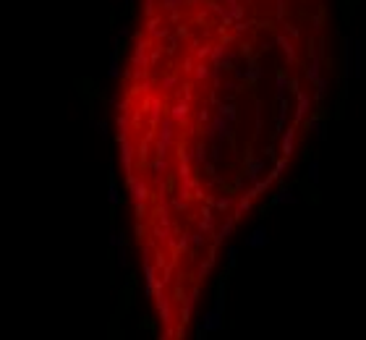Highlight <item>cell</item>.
Instances as JSON below:
<instances>
[{"mask_svg": "<svg viewBox=\"0 0 366 340\" xmlns=\"http://www.w3.org/2000/svg\"><path fill=\"white\" fill-rule=\"evenodd\" d=\"M288 84H291V81H288V76H285V73H278V76H274V97H278V100L285 97Z\"/></svg>", "mask_w": 366, "mask_h": 340, "instance_id": "obj_7", "label": "cell"}, {"mask_svg": "<svg viewBox=\"0 0 366 340\" xmlns=\"http://www.w3.org/2000/svg\"><path fill=\"white\" fill-rule=\"evenodd\" d=\"M311 131H314V136L319 139V142H325V139H327V123L319 120V118H314V120H311Z\"/></svg>", "mask_w": 366, "mask_h": 340, "instance_id": "obj_8", "label": "cell"}, {"mask_svg": "<svg viewBox=\"0 0 366 340\" xmlns=\"http://www.w3.org/2000/svg\"><path fill=\"white\" fill-rule=\"evenodd\" d=\"M113 79H118L120 76V60H118V50H113V58H110V71H108Z\"/></svg>", "mask_w": 366, "mask_h": 340, "instance_id": "obj_10", "label": "cell"}, {"mask_svg": "<svg viewBox=\"0 0 366 340\" xmlns=\"http://www.w3.org/2000/svg\"><path fill=\"white\" fill-rule=\"evenodd\" d=\"M110 202H113V204H118V202H120V194H118L115 181H110Z\"/></svg>", "mask_w": 366, "mask_h": 340, "instance_id": "obj_13", "label": "cell"}, {"mask_svg": "<svg viewBox=\"0 0 366 340\" xmlns=\"http://www.w3.org/2000/svg\"><path fill=\"white\" fill-rule=\"evenodd\" d=\"M306 176H309V181L316 186V183H319V160H311V162H309V167H306Z\"/></svg>", "mask_w": 366, "mask_h": 340, "instance_id": "obj_9", "label": "cell"}, {"mask_svg": "<svg viewBox=\"0 0 366 340\" xmlns=\"http://www.w3.org/2000/svg\"><path fill=\"white\" fill-rule=\"evenodd\" d=\"M162 8H165V11H173V13H175V11L180 8V0H162Z\"/></svg>", "mask_w": 366, "mask_h": 340, "instance_id": "obj_12", "label": "cell"}, {"mask_svg": "<svg viewBox=\"0 0 366 340\" xmlns=\"http://www.w3.org/2000/svg\"><path fill=\"white\" fill-rule=\"evenodd\" d=\"M309 110H311V95H309L306 89H296V110H293V126H296V123H301V120H306Z\"/></svg>", "mask_w": 366, "mask_h": 340, "instance_id": "obj_1", "label": "cell"}, {"mask_svg": "<svg viewBox=\"0 0 366 340\" xmlns=\"http://www.w3.org/2000/svg\"><path fill=\"white\" fill-rule=\"evenodd\" d=\"M363 73V45L361 39H353V60H350V79H361Z\"/></svg>", "mask_w": 366, "mask_h": 340, "instance_id": "obj_2", "label": "cell"}, {"mask_svg": "<svg viewBox=\"0 0 366 340\" xmlns=\"http://www.w3.org/2000/svg\"><path fill=\"white\" fill-rule=\"evenodd\" d=\"M246 246H251V249H262V246H267V228L259 225L251 230V236L246 238Z\"/></svg>", "mask_w": 366, "mask_h": 340, "instance_id": "obj_4", "label": "cell"}, {"mask_svg": "<svg viewBox=\"0 0 366 340\" xmlns=\"http://www.w3.org/2000/svg\"><path fill=\"white\" fill-rule=\"evenodd\" d=\"M327 89H330V81H327V79H319V81H316V97H325Z\"/></svg>", "mask_w": 366, "mask_h": 340, "instance_id": "obj_11", "label": "cell"}, {"mask_svg": "<svg viewBox=\"0 0 366 340\" xmlns=\"http://www.w3.org/2000/svg\"><path fill=\"white\" fill-rule=\"evenodd\" d=\"M319 58H322V55H319V50H314V53H311V60H309V68H306V79L314 81V84L322 79V76H319V71H322V68H319Z\"/></svg>", "mask_w": 366, "mask_h": 340, "instance_id": "obj_6", "label": "cell"}, {"mask_svg": "<svg viewBox=\"0 0 366 340\" xmlns=\"http://www.w3.org/2000/svg\"><path fill=\"white\" fill-rule=\"evenodd\" d=\"M293 147H296V126H288L280 134V152H283V157H291Z\"/></svg>", "mask_w": 366, "mask_h": 340, "instance_id": "obj_3", "label": "cell"}, {"mask_svg": "<svg viewBox=\"0 0 366 340\" xmlns=\"http://www.w3.org/2000/svg\"><path fill=\"white\" fill-rule=\"evenodd\" d=\"M296 202H298V196L293 194V189H288V186L278 189L274 196H272V204H296Z\"/></svg>", "mask_w": 366, "mask_h": 340, "instance_id": "obj_5", "label": "cell"}]
</instances>
